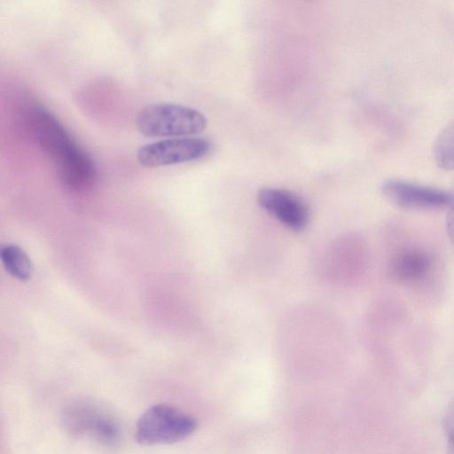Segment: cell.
<instances>
[{
  "label": "cell",
  "instance_id": "cell-4",
  "mask_svg": "<svg viewBox=\"0 0 454 454\" xmlns=\"http://www.w3.org/2000/svg\"><path fill=\"white\" fill-rule=\"evenodd\" d=\"M191 415L168 404H155L139 418L136 439L144 445L169 444L182 441L197 428Z\"/></svg>",
  "mask_w": 454,
  "mask_h": 454
},
{
  "label": "cell",
  "instance_id": "cell-7",
  "mask_svg": "<svg viewBox=\"0 0 454 454\" xmlns=\"http://www.w3.org/2000/svg\"><path fill=\"white\" fill-rule=\"evenodd\" d=\"M261 207L294 231L302 230L308 223L309 209L296 194L278 188H263L257 194Z\"/></svg>",
  "mask_w": 454,
  "mask_h": 454
},
{
  "label": "cell",
  "instance_id": "cell-3",
  "mask_svg": "<svg viewBox=\"0 0 454 454\" xmlns=\"http://www.w3.org/2000/svg\"><path fill=\"white\" fill-rule=\"evenodd\" d=\"M62 425L74 437L87 438L104 447L116 446L121 438L117 419L97 403L76 400L62 411Z\"/></svg>",
  "mask_w": 454,
  "mask_h": 454
},
{
  "label": "cell",
  "instance_id": "cell-2",
  "mask_svg": "<svg viewBox=\"0 0 454 454\" xmlns=\"http://www.w3.org/2000/svg\"><path fill=\"white\" fill-rule=\"evenodd\" d=\"M205 115L192 107L168 103L152 104L141 109L136 119L137 130L148 137H187L202 133Z\"/></svg>",
  "mask_w": 454,
  "mask_h": 454
},
{
  "label": "cell",
  "instance_id": "cell-12",
  "mask_svg": "<svg viewBox=\"0 0 454 454\" xmlns=\"http://www.w3.org/2000/svg\"><path fill=\"white\" fill-rule=\"evenodd\" d=\"M446 228L449 238L454 247V206L450 208L446 219Z\"/></svg>",
  "mask_w": 454,
  "mask_h": 454
},
{
  "label": "cell",
  "instance_id": "cell-11",
  "mask_svg": "<svg viewBox=\"0 0 454 454\" xmlns=\"http://www.w3.org/2000/svg\"><path fill=\"white\" fill-rule=\"evenodd\" d=\"M443 429L447 437V454H454V401L444 415Z\"/></svg>",
  "mask_w": 454,
  "mask_h": 454
},
{
  "label": "cell",
  "instance_id": "cell-6",
  "mask_svg": "<svg viewBox=\"0 0 454 454\" xmlns=\"http://www.w3.org/2000/svg\"><path fill=\"white\" fill-rule=\"evenodd\" d=\"M384 197L406 209L438 210L454 206V194L402 179H388L380 187Z\"/></svg>",
  "mask_w": 454,
  "mask_h": 454
},
{
  "label": "cell",
  "instance_id": "cell-5",
  "mask_svg": "<svg viewBox=\"0 0 454 454\" xmlns=\"http://www.w3.org/2000/svg\"><path fill=\"white\" fill-rule=\"evenodd\" d=\"M211 149V142L204 137L166 138L140 146L137 159L146 168L165 167L200 160Z\"/></svg>",
  "mask_w": 454,
  "mask_h": 454
},
{
  "label": "cell",
  "instance_id": "cell-1",
  "mask_svg": "<svg viewBox=\"0 0 454 454\" xmlns=\"http://www.w3.org/2000/svg\"><path fill=\"white\" fill-rule=\"evenodd\" d=\"M27 122L37 144L53 160L59 179L67 189L78 192L94 185V161L51 113L34 106L27 115Z\"/></svg>",
  "mask_w": 454,
  "mask_h": 454
},
{
  "label": "cell",
  "instance_id": "cell-10",
  "mask_svg": "<svg viewBox=\"0 0 454 454\" xmlns=\"http://www.w3.org/2000/svg\"><path fill=\"white\" fill-rule=\"evenodd\" d=\"M434 156L439 168L445 170L454 169V121L437 137L434 145Z\"/></svg>",
  "mask_w": 454,
  "mask_h": 454
},
{
  "label": "cell",
  "instance_id": "cell-8",
  "mask_svg": "<svg viewBox=\"0 0 454 454\" xmlns=\"http://www.w3.org/2000/svg\"><path fill=\"white\" fill-rule=\"evenodd\" d=\"M433 266L434 260L428 252L417 247H407L393 254L388 262L387 273L393 281L411 286L427 278Z\"/></svg>",
  "mask_w": 454,
  "mask_h": 454
},
{
  "label": "cell",
  "instance_id": "cell-9",
  "mask_svg": "<svg viewBox=\"0 0 454 454\" xmlns=\"http://www.w3.org/2000/svg\"><path fill=\"white\" fill-rule=\"evenodd\" d=\"M1 261L6 271L13 278L26 281L32 274V265L27 254L16 245L3 246Z\"/></svg>",
  "mask_w": 454,
  "mask_h": 454
}]
</instances>
